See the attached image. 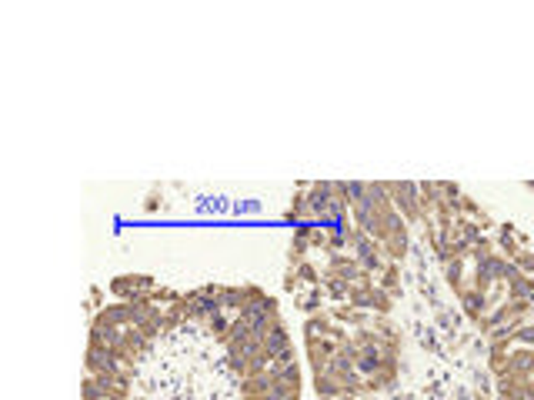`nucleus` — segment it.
Instances as JSON below:
<instances>
[{
  "label": "nucleus",
  "mask_w": 534,
  "mask_h": 400,
  "mask_svg": "<svg viewBox=\"0 0 534 400\" xmlns=\"http://www.w3.org/2000/svg\"><path fill=\"white\" fill-rule=\"evenodd\" d=\"M94 327H117V330H127L131 327V307L127 304H111V307H104L97 317H94Z\"/></svg>",
  "instance_id": "1"
},
{
  "label": "nucleus",
  "mask_w": 534,
  "mask_h": 400,
  "mask_svg": "<svg viewBox=\"0 0 534 400\" xmlns=\"http://www.w3.org/2000/svg\"><path fill=\"white\" fill-rule=\"evenodd\" d=\"M284 350H291V334H288V327H284V324H278V327H274L264 337V354L274 360V357H281Z\"/></svg>",
  "instance_id": "2"
},
{
  "label": "nucleus",
  "mask_w": 534,
  "mask_h": 400,
  "mask_svg": "<svg viewBox=\"0 0 534 400\" xmlns=\"http://www.w3.org/2000/svg\"><path fill=\"white\" fill-rule=\"evenodd\" d=\"M217 300H221V310H244V304H247V287H221V294H217Z\"/></svg>",
  "instance_id": "3"
},
{
  "label": "nucleus",
  "mask_w": 534,
  "mask_h": 400,
  "mask_svg": "<svg viewBox=\"0 0 534 400\" xmlns=\"http://www.w3.org/2000/svg\"><path fill=\"white\" fill-rule=\"evenodd\" d=\"M321 290L328 294L334 304H348L351 300V284H344V280L331 277V274H324V280H321Z\"/></svg>",
  "instance_id": "4"
},
{
  "label": "nucleus",
  "mask_w": 534,
  "mask_h": 400,
  "mask_svg": "<svg viewBox=\"0 0 534 400\" xmlns=\"http://www.w3.org/2000/svg\"><path fill=\"white\" fill-rule=\"evenodd\" d=\"M461 304H464V310H468L471 317H481L484 304H488V300H484L481 290H461Z\"/></svg>",
  "instance_id": "5"
},
{
  "label": "nucleus",
  "mask_w": 534,
  "mask_h": 400,
  "mask_svg": "<svg viewBox=\"0 0 534 400\" xmlns=\"http://www.w3.org/2000/svg\"><path fill=\"white\" fill-rule=\"evenodd\" d=\"M298 300H301V310L308 314V317H314L321 310V300H324V290L321 287H311L308 294H298Z\"/></svg>",
  "instance_id": "6"
},
{
  "label": "nucleus",
  "mask_w": 534,
  "mask_h": 400,
  "mask_svg": "<svg viewBox=\"0 0 534 400\" xmlns=\"http://www.w3.org/2000/svg\"><path fill=\"white\" fill-rule=\"evenodd\" d=\"M374 310H378V314H388V310H391V294H388V290L374 287Z\"/></svg>",
  "instance_id": "7"
},
{
  "label": "nucleus",
  "mask_w": 534,
  "mask_h": 400,
  "mask_svg": "<svg viewBox=\"0 0 534 400\" xmlns=\"http://www.w3.org/2000/svg\"><path fill=\"white\" fill-rule=\"evenodd\" d=\"M378 287H381V290H394V287H398V267L388 264V270H384V277H381Z\"/></svg>",
  "instance_id": "8"
},
{
  "label": "nucleus",
  "mask_w": 534,
  "mask_h": 400,
  "mask_svg": "<svg viewBox=\"0 0 534 400\" xmlns=\"http://www.w3.org/2000/svg\"><path fill=\"white\" fill-rule=\"evenodd\" d=\"M234 210H237V214H257V210H261V204H257V200H241Z\"/></svg>",
  "instance_id": "9"
}]
</instances>
